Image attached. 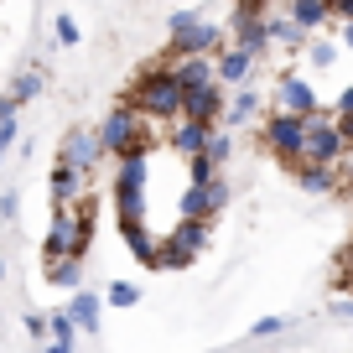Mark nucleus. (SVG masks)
<instances>
[{"instance_id":"obj_26","label":"nucleus","mask_w":353,"mask_h":353,"mask_svg":"<svg viewBox=\"0 0 353 353\" xmlns=\"http://www.w3.org/2000/svg\"><path fill=\"white\" fill-rule=\"evenodd\" d=\"M301 52L312 57V68H332V63H338V47H332V42H322V37H317V42L307 37V47H301Z\"/></svg>"},{"instance_id":"obj_35","label":"nucleus","mask_w":353,"mask_h":353,"mask_svg":"<svg viewBox=\"0 0 353 353\" xmlns=\"http://www.w3.org/2000/svg\"><path fill=\"white\" fill-rule=\"evenodd\" d=\"M47 353H73V348H68V343H47Z\"/></svg>"},{"instance_id":"obj_25","label":"nucleus","mask_w":353,"mask_h":353,"mask_svg":"<svg viewBox=\"0 0 353 353\" xmlns=\"http://www.w3.org/2000/svg\"><path fill=\"white\" fill-rule=\"evenodd\" d=\"M223 166H213V156L208 151H192L188 156V182H208V176H219Z\"/></svg>"},{"instance_id":"obj_22","label":"nucleus","mask_w":353,"mask_h":353,"mask_svg":"<svg viewBox=\"0 0 353 353\" xmlns=\"http://www.w3.org/2000/svg\"><path fill=\"white\" fill-rule=\"evenodd\" d=\"M182 219H213L208 182H188V192H182Z\"/></svg>"},{"instance_id":"obj_6","label":"nucleus","mask_w":353,"mask_h":353,"mask_svg":"<svg viewBox=\"0 0 353 353\" xmlns=\"http://www.w3.org/2000/svg\"><path fill=\"white\" fill-rule=\"evenodd\" d=\"M135 141H141V114H135L130 104H114V110L104 114V125H99V145H104V156L130 151Z\"/></svg>"},{"instance_id":"obj_19","label":"nucleus","mask_w":353,"mask_h":353,"mask_svg":"<svg viewBox=\"0 0 353 353\" xmlns=\"http://www.w3.org/2000/svg\"><path fill=\"white\" fill-rule=\"evenodd\" d=\"M68 317H73L78 332H99V296L78 286V291H73V307H68Z\"/></svg>"},{"instance_id":"obj_30","label":"nucleus","mask_w":353,"mask_h":353,"mask_svg":"<svg viewBox=\"0 0 353 353\" xmlns=\"http://www.w3.org/2000/svg\"><path fill=\"white\" fill-rule=\"evenodd\" d=\"M286 327V317H260L254 322V338H270V332H281Z\"/></svg>"},{"instance_id":"obj_12","label":"nucleus","mask_w":353,"mask_h":353,"mask_svg":"<svg viewBox=\"0 0 353 353\" xmlns=\"http://www.w3.org/2000/svg\"><path fill=\"white\" fill-rule=\"evenodd\" d=\"M63 254H73V208H57L52 229H47V239H42V265L63 260Z\"/></svg>"},{"instance_id":"obj_13","label":"nucleus","mask_w":353,"mask_h":353,"mask_svg":"<svg viewBox=\"0 0 353 353\" xmlns=\"http://www.w3.org/2000/svg\"><path fill=\"white\" fill-rule=\"evenodd\" d=\"M208 130H213V125H198V120H172V125H166V145H172L176 156H192V151H203V145H208Z\"/></svg>"},{"instance_id":"obj_33","label":"nucleus","mask_w":353,"mask_h":353,"mask_svg":"<svg viewBox=\"0 0 353 353\" xmlns=\"http://www.w3.org/2000/svg\"><path fill=\"white\" fill-rule=\"evenodd\" d=\"M332 21H353V0H332Z\"/></svg>"},{"instance_id":"obj_34","label":"nucleus","mask_w":353,"mask_h":353,"mask_svg":"<svg viewBox=\"0 0 353 353\" xmlns=\"http://www.w3.org/2000/svg\"><path fill=\"white\" fill-rule=\"evenodd\" d=\"M343 47H353V21H343Z\"/></svg>"},{"instance_id":"obj_5","label":"nucleus","mask_w":353,"mask_h":353,"mask_svg":"<svg viewBox=\"0 0 353 353\" xmlns=\"http://www.w3.org/2000/svg\"><path fill=\"white\" fill-rule=\"evenodd\" d=\"M260 141H265V151L281 156L286 166H291V161H301V141H307V114H286V110L265 114Z\"/></svg>"},{"instance_id":"obj_17","label":"nucleus","mask_w":353,"mask_h":353,"mask_svg":"<svg viewBox=\"0 0 353 353\" xmlns=\"http://www.w3.org/2000/svg\"><path fill=\"white\" fill-rule=\"evenodd\" d=\"M172 78H176L182 88L213 83V52H192V57H176V63H172Z\"/></svg>"},{"instance_id":"obj_1","label":"nucleus","mask_w":353,"mask_h":353,"mask_svg":"<svg viewBox=\"0 0 353 353\" xmlns=\"http://www.w3.org/2000/svg\"><path fill=\"white\" fill-rule=\"evenodd\" d=\"M130 104L141 120H161V125H172V120H182V83L172 78V68L166 63H151V68H141L135 73V83H130Z\"/></svg>"},{"instance_id":"obj_3","label":"nucleus","mask_w":353,"mask_h":353,"mask_svg":"<svg viewBox=\"0 0 353 353\" xmlns=\"http://www.w3.org/2000/svg\"><path fill=\"white\" fill-rule=\"evenodd\" d=\"M213 239V219H176V229L166 234V244H156V265L161 270H182L192 265Z\"/></svg>"},{"instance_id":"obj_9","label":"nucleus","mask_w":353,"mask_h":353,"mask_svg":"<svg viewBox=\"0 0 353 353\" xmlns=\"http://www.w3.org/2000/svg\"><path fill=\"white\" fill-rule=\"evenodd\" d=\"M276 110H286V114H312V110H322V104H317V94H312L307 78L281 73V83H276Z\"/></svg>"},{"instance_id":"obj_20","label":"nucleus","mask_w":353,"mask_h":353,"mask_svg":"<svg viewBox=\"0 0 353 353\" xmlns=\"http://www.w3.org/2000/svg\"><path fill=\"white\" fill-rule=\"evenodd\" d=\"M47 281L63 291H78L83 286V260H73V254H63V260H47Z\"/></svg>"},{"instance_id":"obj_10","label":"nucleus","mask_w":353,"mask_h":353,"mask_svg":"<svg viewBox=\"0 0 353 353\" xmlns=\"http://www.w3.org/2000/svg\"><path fill=\"white\" fill-rule=\"evenodd\" d=\"M47 192H52L57 208H73V203L88 192V172H78V166L57 161V166H52V182H47Z\"/></svg>"},{"instance_id":"obj_7","label":"nucleus","mask_w":353,"mask_h":353,"mask_svg":"<svg viewBox=\"0 0 353 353\" xmlns=\"http://www.w3.org/2000/svg\"><path fill=\"white\" fill-rule=\"evenodd\" d=\"M223 114V83H198V88H182V120H198V125H219Z\"/></svg>"},{"instance_id":"obj_11","label":"nucleus","mask_w":353,"mask_h":353,"mask_svg":"<svg viewBox=\"0 0 353 353\" xmlns=\"http://www.w3.org/2000/svg\"><path fill=\"white\" fill-rule=\"evenodd\" d=\"M250 73H254L250 52H239V47H219L213 52V78L219 83H250Z\"/></svg>"},{"instance_id":"obj_24","label":"nucleus","mask_w":353,"mask_h":353,"mask_svg":"<svg viewBox=\"0 0 353 353\" xmlns=\"http://www.w3.org/2000/svg\"><path fill=\"white\" fill-rule=\"evenodd\" d=\"M104 301H110V307H135V301H141V286H135V281H110Z\"/></svg>"},{"instance_id":"obj_18","label":"nucleus","mask_w":353,"mask_h":353,"mask_svg":"<svg viewBox=\"0 0 353 353\" xmlns=\"http://www.w3.org/2000/svg\"><path fill=\"white\" fill-rule=\"evenodd\" d=\"M254 110H260V94H254V88H239L234 99H223L219 125H223V130H239V125H250V120H254Z\"/></svg>"},{"instance_id":"obj_32","label":"nucleus","mask_w":353,"mask_h":353,"mask_svg":"<svg viewBox=\"0 0 353 353\" xmlns=\"http://www.w3.org/2000/svg\"><path fill=\"white\" fill-rule=\"evenodd\" d=\"M16 208H21V198H16V192H0V219H16Z\"/></svg>"},{"instance_id":"obj_29","label":"nucleus","mask_w":353,"mask_h":353,"mask_svg":"<svg viewBox=\"0 0 353 353\" xmlns=\"http://www.w3.org/2000/svg\"><path fill=\"white\" fill-rule=\"evenodd\" d=\"M208 203H213V213H223V203H229V182L223 176H208Z\"/></svg>"},{"instance_id":"obj_15","label":"nucleus","mask_w":353,"mask_h":353,"mask_svg":"<svg viewBox=\"0 0 353 353\" xmlns=\"http://www.w3.org/2000/svg\"><path fill=\"white\" fill-rule=\"evenodd\" d=\"M281 11H286L307 37L317 32V26H327V21H332V6H327V0H281Z\"/></svg>"},{"instance_id":"obj_4","label":"nucleus","mask_w":353,"mask_h":353,"mask_svg":"<svg viewBox=\"0 0 353 353\" xmlns=\"http://www.w3.org/2000/svg\"><path fill=\"white\" fill-rule=\"evenodd\" d=\"M348 151H353V145H348V135H343V125L332 120L327 110H312V114H307V141H301V161L338 166Z\"/></svg>"},{"instance_id":"obj_14","label":"nucleus","mask_w":353,"mask_h":353,"mask_svg":"<svg viewBox=\"0 0 353 353\" xmlns=\"http://www.w3.org/2000/svg\"><path fill=\"white\" fill-rule=\"evenodd\" d=\"M291 176H296L301 192H338V166H317V161H291Z\"/></svg>"},{"instance_id":"obj_36","label":"nucleus","mask_w":353,"mask_h":353,"mask_svg":"<svg viewBox=\"0 0 353 353\" xmlns=\"http://www.w3.org/2000/svg\"><path fill=\"white\" fill-rule=\"evenodd\" d=\"M0 161H6V145H0Z\"/></svg>"},{"instance_id":"obj_21","label":"nucleus","mask_w":353,"mask_h":353,"mask_svg":"<svg viewBox=\"0 0 353 353\" xmlns=\"http://www.w3.org/2000/svg\"><path fill=\"white\" fill-rule=\"evenodd\" d=\"M42 88H47V73H42V68H21V73H16V83L6 88V94H11L16 104H26V99H37Z\"/></svg>"},{"instance_id":"obj_8","label":"nucleus","mask_w":353,"mask_h":353,"mask_svg":"<svg viewBox=\"0 0 353 353\" xmlns=\"http://www.w3.org/2000/svg\"><path fill=\"white\" fill-rule=\"evenodd\" d=\"M57 161L78 166V172H94L104 161V145H99V130H68L63 135V156Z\"/></svg>"},{"instance_id":"obj_27","label":"nucleus","mask_w":353,"mask_h":353,"mask_svg":"<svg viewBox=\"0 0 353 353\" xmlns=\"http://www.w3.org/2000/svg\"><path fill=\"white\" fill-rule=\"evenodd\" d=\"M47 332H52V343H68V348H73V317H68V312H52V317H47Z\"/></svg>"},{"instance_id":"obj_28","label":"nucleus","mask_w":353,"mask_h":353,"mask_svg":"<svg viewBox=\"0 0 353 353\" xmlns=\"http://www.w3.org/2000/svg\"><path fill=\"white\" fill-rule=\"evenodd\" d=\"M52 37H57L63 47H73V42H78L83 32H78V21H73V16H57V21H52Z\"/></svg>"},{"instance_id":"obj_23","label":"nucleus","mask_w":353,"mask_h":353,"mask_svg":"<svg viewBox=\"0 0 353 353\" xmlns=\"http://www.w3.org/2000/svg\"><path fill=\"white\" fill-rule=\"evenodd\" d=\"M203 151L213 156V166H223V161L234 156V135L223 130V125H213V130H208V145H203Z\"/></svg>"},{"instance_id":"obj_16","label":"nucleus","mask_w":353,"mask_h":353,"mask_svg":"<svg viewBox=\"0 0 353 353\" xmlns=\"http://www.w3.org/2000/svg\"><path fill=\"white\" fill-rule=\"evenodd\" d=\"M265 32H270V47H291V52L307 47V32H301L286 11H265Z\"/></svg>"},{"instance_id":"obj_31","label":"nucleus","mask_w":353,"mask_h":353,"mask_svg":"<svg viewBox=\"0 0 353 353\" xmlns=\"http://www.w3.org/2000/svg\"><path fill=\"white\" fill-rule=\"evenodd\" d=\"M0 145H6V151L16 145V114H6V120H0Z\"/></svg>"},{"instance_id":"obj_2","label":"nucleus","mask_w":353,"mask_h":353,"mask_svg":"<svg viewBox=\"0 0 353 353\" xmlns=\"http://www.w3.org/2000/svg\"><path fill=\"white\" fill-rule=\"evenodd\" d=\"M223 47V26L219 21H203L198 11H172L166 21V57H192V52H219Z\"/></svg>"}]
</instances>
